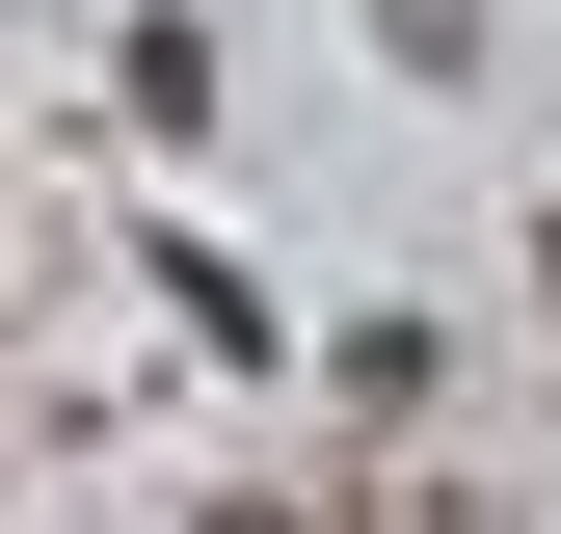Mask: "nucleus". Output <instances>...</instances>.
<instances>
[{
  "label": "nucleus",
  "mask_w": 561,
  "mask_h": 534,
  "mask_svg": "<svg viewBox=\"0 0 561 534\" xmlns=\"http://www.w3.org/2000/svg\"><path fill=\"white\" fill-rule=\"evenodd\" d=\"M535 294H561V241H535Z\"/></svg>",
  "instance_id": "f257e3e1"
}]
</instances>
